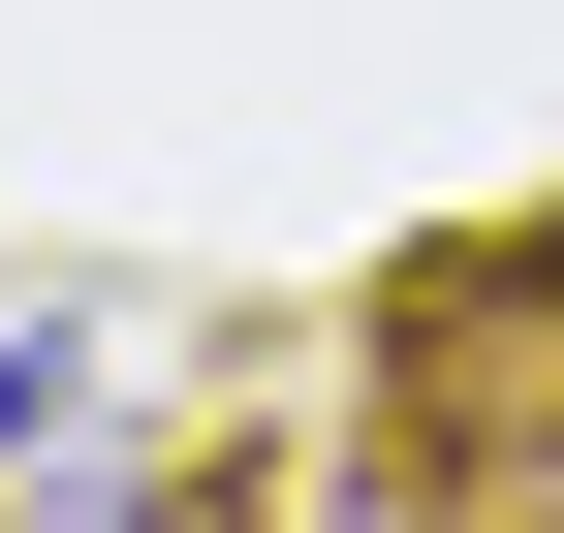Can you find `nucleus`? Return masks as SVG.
Instances as JSON below:
<instances>
[{"label": "nucleus", "instance_id": "1", "mask_svg": "<svg viewBox=\"0 0 564 533\" xmlns=\"http://www.w3.org/2000/svg\"><path fill=\"white\" fill-rule=\"evenodd\" d=\"M408 502L440 533H564V251H440L408 283Z\"/></svg>", "mask_w": 564, "mask_h": 533}]
</instances>
